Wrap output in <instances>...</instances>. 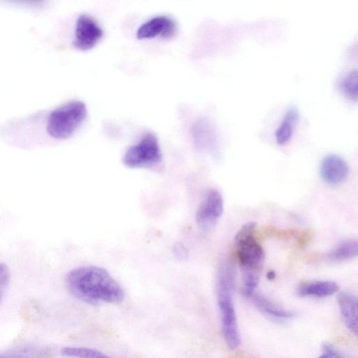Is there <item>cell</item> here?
Returning <instances> with one entry per match:
<instances>
[{"mask_svg":"<svg viewBox=\"0 0 358 358\" xmlns=\"http://www.w3.org/2000/svg\"><path fill=\"white\" fill-rule=\"evenodd\" d=\"M65 282L73 296L90 304L117 303L124 297V290L115 279L106 269L96 266L70 271Z\"/></svg>","mask_w":358,"mask_h":358,"instance_id":"cell-1","label":"cell"},{"mask_svg":"<svg viewBox=\"0 0 358 358\" xmlns=\"http://www.w3.org/2000/svg\"><path fill=\"white\" fill-rule=\"evenodd\" d=\"M234 284V274L231 266L227 262L222 264L220 266L217 275V301L223 337L231 349L238 348L241 343L232 300Z\"/></svg>","mask_w":358,"mask_h":358,"instance_id":"cell-2","label":"cell"},{"mask_svg":"<svg viewBox=\"0 0 358 358\" xmlns=\"http://www.w3.org/2000/svg\"><path fill=\"white\" fill-rule=\"evenodd\" d=\"M87 115L85 104L78 100L69 101L48 115L47 133L56 139H66L72 136L84 121Z\"/></svg>","mask_w":358,"mask_h":358,"instance_id":"cell-3","label":"cell"},{"mask_svg":"<svg viewBox=\"0 0 358 358\" xmlns=\"http://www.w3.org/2000/svg\"><path fill=\"white\" fill-rule=\"evenodd\" d=\"M255 226L254 222L245 224L235 237L237 256L243 272H259L264 260V250L253 236Z\"/></svg>","mask_w":358,"mask_h":358,"instance_id":"cell-4","label":"cell"},{"mask_svg":"<svg viewBox=\"0 0 358 358\" xmlns=\"http://www.w3.org/2000/svg\"><path fill=\"white\" fill-rule=\"evenodd\" d=\"M161 159L158 139L154 134L149 132L126 150L122 162L129 168L150 167L158 164Z\"/></svg>","mask_w":358,"mask_h":358,"instance_id":"cell-5","label":"cell"},{"mask_svg":"<svg viewBox=\"0 0 358 358\" xmlns=\"http://www.w3.org/2000/svg\"><path fill=\"white\" fill-rule=\"evenodd\" d=\"M103 36V30L91 16L80 15L76 22L73 45L81 50L93 48Z\"/></svg>","mask_w":358,"mask_h":358,"instance_id":"cell-6","label":"cell"},{"mask_svg":"<svg viewBox=\"0 0 358 358\" xmlns=\"http://www.w3.org/2000/svg\"><path fill=\"white\" fill-rule=\"evenodd\" d=\"M223 210V200L216 189L210 190L201 203L196 214V222L201 229L207 231L214 227Z\"/></svg>","mask_w":358,"mask_h":358,"instance_id":"cell-7","label":"cell"},{"mask_svg":"<svg viewBox=\"0 0 358 358\" xmlns=\"http://www.w3.org/2000/svg\"><path fill=\"white\" fill-rule=\"evenodd\" d=\"M176 24L172 18L157 15L143 23L137 29L136 36L139 39L156 36L169 38L176 34Z\"/></svg>","mask_w":358,"mask_h":358,"instance_id":"cell-8","label":"cell"},{"mask_svg":"<svg viewBox=\"0 0 358 358\" xmlns=\"http://www.w3.org/2000/svg\"><path fill=\"white\" fill-rule=\"evenodd\" d=\"M348 172L347 162L338 155H329L322 161L320 175L329 185H336L343 182L348 177Z\"/></svg>","mask_w":358,"mask_h":358,"instance_id":"cell-9","label":"cell"},{"mask_svg":"<svg viewBox=\"0 0 358 358\" xmlns=\"http://www.w3.org/2000/svg\"><path fill=\"white\" fill-rule=\"evenodd\" d=\"M341 315L347 328L358 337V297L347 292L337 296Z\"/></svg>","mask_w":358,"mask_h":358,"instance_id":"cell-10","label":"cell"},{"mask_svg":"<svg viewBox=\"0 0 358 358\" xmlns=\"http://www.w3.org/2000/svg\"><path fill=\"white\" fill-rule=\"evenodd\" d=\"M339 287L334 281L320 280L301 284L297 289L301 296L325 297L337 292Z\"/></svg>","mask_w":358,"mask_h":358,"instance_id":"cell-11","label":"cell"},{"mask_svg":"<svg viewBox=\"0 0 358 358\" xmlns=\"http://www.w3.org/2000/svg\"><path fill=\"white\" fill-rule=\"evenodd\" d=\"M299 120L298 109L294 106L289 107L275 133L276 141L279 145H284L291 139Z\"/></svg>","mask_w":358,"mask_h":358,"instance_id":"cell-12","label":"cell"},{"mask_svg":"<svg viewBox=\"0 0 358 358\" xmlns=\"http://www.w3.org/2000/svg\"><path fill=\"white\" fill-rule=\"evenodd\" d=\"M329 259L345 261L358 257V240L350 239L342 242L328 254Z\"/></svg>","mask_w":358,"mask_h":358,"instance_id":"cell-13","label":"cell"},{"mask_svg":"<svg viewBox=\"0 0 358 358\" xmlns=\"http://www.w3.org/2000/svg\"><path fill=\"white\" fill-rule=\"evenodd\" d=\"M338 87L341 93L351 101H358V69L348 71L340 79Z\"/></svg>","mask_w":358,"mask_h":358,"instance_id":"cell-14","label":"cell"},{"mask_svg":"<svg viewBox=\"0 0 358 358\" xmlns=\"http://www.w3.org/2000/svg\"><path fill=\"white\" fill-rule=\"evenodd\" d=\"M252 301L262 312L278 318H289L294 315L292 311L282 309L270 301L264 296L252 294Z\"/></svg>","mask_w":358,"mask_h":358,"instance_id":"cell-15","label":"cell"},{"mask_svg":"<svg viewBox=\"0 0 358 358\" xmlns=\"http://www.w3.org/2000/svg\"><path fill=\"white\" fill-rule=\"evenodd\" d=\"M0 358H48V356L46 351L42 348L22 346L1 353Z\"/></svg>","mask_w":358,"mask_h":358,"instance_id":"cell-16","label":"cell"},{"mask_svg":"<svg viewBox=\"0 0 358 358\" xmlns=\"http://www.w3.org/2000/svg\"><path fill=\"white\" fill-rule=\"evenodd\" d=\"M61 354L71 358H113L96 350L81 347H65Z\"/></svg>","mask_w":358,"mask_h":358,"instance_id":"cell-17","label":"cell"},{"mask_svg":"<svg viewBox=\"0 0 358 358\" xmlns=\"http://www.w3.org/2000/svg\"><path fill=\"white\" fill-rule=\"evenodd\" d=\"M323 353L318 358H344L333 346L325 343L323 345Z\"/></svg>","mask_w":358,"mask_h":358,"instance_id":"cell-18","label":"cell"},{"mask_svg":"<svg viewBox=\"0 0 358 358\" xmlns=\"http://www.w3.org/2000/svg\"><path fill=\"white\" fill-rule=\"evenodd\" d=\"M173 254L178 259H185L187 255V250L182 243H175L173 248Z\"/></svg>","mask_w":358,"mask_h":358,"instance_id":"cell-19","label":"cell"},{"mask_svg":"<svg viewBox=\"0 0 358 358\" xmlns=\"http://www.w3.org/2000/svg\"><path fill=\"white\" fill-rule=\"evenodd\" d=\"M0 281H1V296H3V292L4 289L6 288L9 278L8 271L3 264H1V274H0Z\"/></svg>","mask_w":358,"mask_h":358,"instance_id":"cell-20","label":"cell"},{"mask_svg":"<svg viewBox=\"0 0 358 358\" xmlns=\"http://www.w3.org/2000/svg\"><path fill=\"white\" fill-rule=\"evenodd\" d=\"M313 231L310 229L303 231L299 238V245L300 247H305L311 240Z\"/></svg>","mask_w":358,"mask_h":358,"instance_id":"cell-21","label":"cell"},{"mask_svg":"<svg viewBox=\"0 0 358 358\" xmlns=\"http://www.w3.org/2000/svg\"><path fill=\"white\" fill-rule=\"evenodd\" d=\"M275 273L274 271H270L267 273V278L270 280H272L273 278H275Z\"/></svg>","mask_w":358,"mask_h":358,"instance_id":"cell-22","label":"cell"}]
</instances>
